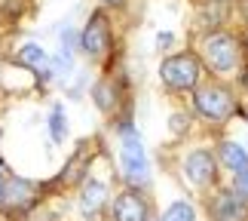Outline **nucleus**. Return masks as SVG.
I'll list each match as a JSON object with an SVG mask.
<instances>
[{"mask_svg": "<svg viewBox=\"0 0 248 221\" xmlns=\"http://www.w3.org/2000/svg\"><path fill=\"white\" fill-rule=\"evenodd\" d=\"M193 108L199 117L212 120V123H227L236 114V99L233 92L221 83H205L193 92Z\"/></svg>", "mask_w": 248, "mask_h": 221, "instance_id": "1", "label": "nucleus"}, {"mask_svg": "<svg viewBox=\"0 0 248 221\" xmlns=\"http://www.w3.org/2000/svg\"><path fill=\"white\" fill-rule=\"evenodd\" d=\"M120 166H123V178L129 181V187L147 185L150 163H147V151L135 132H123L120 138Z\"/></svg>", "mask_w": 248, "mask_h": 221, "instance_id": "2", "label": "nucleus"}, {"mask_svg": "<svg viewBox=\"0 0 248 221\" xmlns=\"http://www.w3.org/2000/svg\"><path fill=\"white\" fill-rule=\"evenodd\" d=\"M159 80H163L169 89L175 92H187V89H196L199 83V59L190 52H178V55H169L159 65Z\"/></svg>", "mask_w": 248, "mask_h": 221, "instance_id": "3", "label": "nucleus"}, {"mask_svg": "<svg viewBox=\"0 0 248 221\" xmlns=\"http://www.w3.org/2000/svg\"><path fill=\"white\" fill-rule=\"evenodd\" d=\"M202 59L212 71L227 74L239 65V40L227 31H215L202 40Z\"/></svg>", "mask_w": 248, "mask_h": 221, "instance_id": "4", "label": "nucleus"}, {"mask_svg": "<svg viewBox=\"0 0 248 221\" xmlns=\"http://www.w3.org/2000/svg\"><path fill=\"white\" fill-rule=\"evenodd\" d=\"M110 221H150V200L138 187H126L113 197Z\"/></svg>", "mask_w": 248, "mask_h": 221, "instance_id": "5", "label": "nucleus"}, {"mask_svg": "<svg viewBox=\"0 0 248 221\" xmlns=\"http://www.w3.org/2000/svg\"><path fill=\"white\" fill-rule=\"evenodd\" d=\"M80 46H83L86 55H92V59H104V55L110 52L113 37H110V28H108L104 13H95L89 18V25H86L83 34H80Z\"/></svg>", "mask_w": 248, "mask_h": 221, "instance_id": "6", "label": "nucleus"}, {"mask_svg": "<svg viewBox=\"0 0 248 221\" xmlns=\"http://www.w3.org/2000/svg\"><path fill=\"white\" fill-rule=\"evenodd\" d=\"M184 175H187L190 185H196V187L215 185V178H217V160H215V153L205 151V148L190 151L187 160H184Z\"/></svg>", "mask_w": 248, "mask_h": 221, "instance_id": "7", "label": "nucleus"}, {"mask_svg": "<svg viewBox=\"0 0 248 221\" xmlns=\"http://www.w3.org/2000/svg\"><path fill=\"white\" fill-rule=\"evenodd\" d=\"M208 209H212L215 221H248V203L236 197L230 187L217 190L212 197V203H208Z\"/></svg>", "mask_w": 248, "mask_h": 221, "instance_id": "8", "label": "nucleus"}, {"mask_svg": "<svg viewBox=\"0 0 248 221\" xmlns=\"http://www.w3.org/2000/svg\"><path fill=\"white\" fill-rule=\"evenodd\" d=\"M37 197V185L25 178H6L3 181V190H0V203L9 206V209H28Z\"/></svg>", "mask_w": 248, "mask_h": 221, "instance_id": "9", "label": "nucleus"}, {"mask_svg": "<svg viewBox=\"0 0 248 221\" xmlns=\"http://www.w3.org/2000/svg\"><path fill=\"white\" fill-rule=\"evenodd\" d=\"M108 203V185L104 181H95V178H86L80 185V212L86 218H95Z\"/></svg>", "mask_w": 248, "mask_h": 221, "instance_id": "10", "label": "nucleus"}, {"mask_svg": "<svg viewBox=\"0 0 248 221\" xmlns=\"http://www.w3.org/2000/svg\"><path fill=\"white\" fill-rule=\"evenodd\" d=\"M215 160H221L230 172L248 169V151L239 145V141H221V145H217V157Z\"/></svg>", "mask_w": 248, "mask_h": 221, "instance_id": "11", "label": "nucleus"}, {"mask_svg": "<svg viewBox=\"0 0 248 221\" xmlns=\"http://www.w3.org/2000/svg\"><path fill=\"white\" fill-rule=\"evenodd\" d=\"M18 65L31 68L34 74H40V77H49V55H46L37 43H25L22 50H18Z\"/></svg>", "mask_w": 248, "mask_h": 221, "instance_id": "12", "label": "nucleus"}, {"mask_svg": "<svg viewBox=\"0 0 248 221\" xmlns=\"http://www.w3.org/2000/svg\"><path fill=\"white\" fill-rule=\"evenodd\" d=\"M92 99H95V104H98V111L110 114V111L120 104V89H117V83H113L110 77L98 80V83L92 86Z\"/></svg>", "mask_w": 248, "mask_h": 221, "instance_id": "13", "label": "nucleus"}, {"mask_svg": "<svg viewBox=\"0 0 248 221\" xmlns=\"http://www.w3.org/2000/svg\"><path fill=\"white\" fill-rule=\"evenodd\" d=\"M86 166H89V153H86V148H80L77 153H74V160L68 163V166H64V172H62V181H64V185H71V181L83 178Z\"/></svg>", "mask_w": 248, "mask_h": 221, "instance_id": "14", "label": "nucleus"}, {"mask_svg": "<svg viewBox=\"0 0 248 221\" xmlns=\"http://www.w3.org/2000/svg\"><path fill=\"white\" fill-rule=\"evenodd\" d=\"M49 136H52V141H64V136H68V117H64L62 104H55L49 114Z\"/></svg>", "mask_w": 248, "mask_h": 221, "instance_id": "15", "label": "nucleus"}, {"mask_svg": "<svg viewBox=\"0 0 248 221\" xmlns=\"http://www.w3.org/2000/svg\"><path fill=\"white\" fill-rule=\"evenodd\" d=\"M159 221H196V209L190 203H184V200H178V203H171L166 209V215Z\"/></svg>", "mask_w": 248, "mask_h": 221, "instance_id": "16", "label": "nucleus"}, {"mask_svg": "<svg viewBox=\"0 0 248 221\" xmlns=\"http://www.w3.org/2000/svg\"><path fill=\"white\" fill-rule=\"evenodd\" d=\"M230 190L239 200H245L248 203V169H242V172H236V178H233V185H230Z\"/></svg>", "mask_w": 248, "mask_h": 221, "instance_id": "17", "label": "nucleus"}, {"mask_svg": "<svg viewBox=\"0 0 248 221\" xmlns=\"http://www.w3.org/2000/svg\"><path fill=\"white\" fill-rule=\"evenodd\" d=\"M171 129H175V132H184V117H171Z\"/></svg>", "mask_w": 248, "mask_h": 221, "instance_id": "18", "label": "nucleus"}, {"mask_svg": "<svg viewBox=\"0 0 248 221\" xmlns=\"http://www.w3.org/2000/svg\"><path fill=\"white\" fill-rule=\"evenodd\" d=\"M156 43H159V46H169V43H171V34H159Z\"/></svg>", "mask_w": 248, "mask_h": 221, "instance_id": "19", "label": "nucleus"}, {"mask_svg": "<svg viewBox=\"0 0 248 221\" xmlns=\"http://www.w3.org/2000/svg\"><path fill=\"white\" fill-rule=\"evenodd\" d=\"M104 3H110V6H123L126 0H104Z\"/></svg>", "mask_w": 248, "mask_h": 221, "instance_id": "20", "label": "nucleus"}, {"mask_svg": "<svg viewBox=\"0 0 248 221\" xmlns=\"http://www.w3.org/2000/svg\"><path fill=\"white\" fill-rule=\"evenodd\" d=\"M0 190H3V178H0Z\"/></svg>", "mask_w": 248, "mask_h": 221, "instance_id": "21", "label": "nucleus"}, {"mask_svg": "<svg viewBox=\"0 0 248 221\" xmlns=\"http://www.w3.org/2000/svg\"><path fill=\"white\" fill-rule=\"evenodd\" d=\"M245 83H248V71H245Z\"/></svg>", "mask_w": 248, "mask_h": 221, "instance_id": "22", "label": "nucleus"}]
</instances>
